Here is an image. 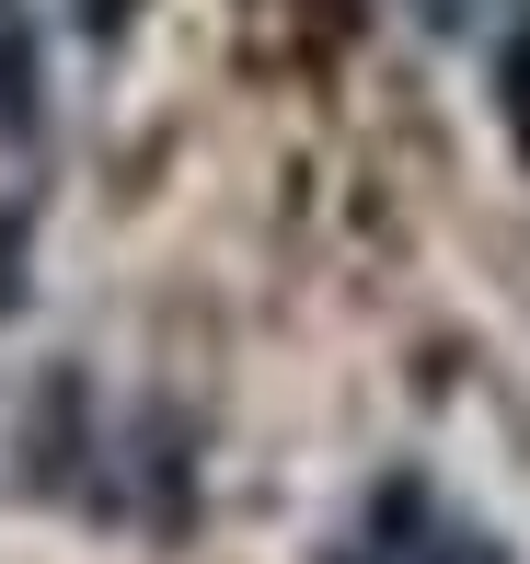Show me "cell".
Here are the masks:
<instances>
[{
    "mask_svg": "<svg viewBox=\"0 0 530 564\" xmlns=\"http://www.w3.org/2000/svg\"><path fill=\"white\" fill-rule=\"evenodd\" d=\"M323 564H508V542L485 519H462L426 473H381L358 496V519L323 542Z\"/></svg>",
    "mask_w": 530,
    "mask_h": 564,
    "instance_id": "cell-1",
    "label": "cell"
},
{
    "mask_svg": "<svg viewBox=\"0 0 530 564\" xmlns=\"http://www.w3.org/2000/svg\"><path fill=\"white\" fill-rule=\"evenodd\" d=\"M403 23H415L426 46H473V58H496V46L530 23V0H392Z\"/></svg>",
    "mask_w": 530,
    "mask_h": 564,
    "instance_id": "cell-2",
    "label": "cell"
},
{
    "mask_svg": "<svg viewBox=\"0 0 530 564\" xmlns=\"http://www.w3.org/2000/svg\"><path fill=\"white\" fill-rule=\"evenodd\" d=\"M0 116L35 127V23H23V0H0Z\"/></svg>",
    "mask_w": 530,
    "mask_h": 564,
    "instance_id": "cell-3",
    "label": "cell"
},
{
    "mask_svg": "<svg viewBox=\"0 0 530 564\" xmlns=\"http://www.w3.org/2000/svg\"><path fill=\"white\" fill-rule=\"evenodd\" d=\"M485 82H496V116H508V139H519V162H530V23L508 46L485 58Z\"/></svg>",
    "mask_w": 530,
    "mask_h": 564,
    "instance_id": "cell-4",
    "label": "cell"
},
{
    "mask_svg": "<svg viewBox=\"0 0 530 564\" xmlns=\"http://www.w3.org/2000/svg\"><path fill=\"white\" fill-rule=\"evenodd\" d=\"M82 23H128V0H82Z\"/></svg>",
    "mask_w": 530,
    "mask_h": 564,
    "instance_id": "cell-5",
    "label": "cell"
}]
</instances>
